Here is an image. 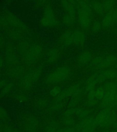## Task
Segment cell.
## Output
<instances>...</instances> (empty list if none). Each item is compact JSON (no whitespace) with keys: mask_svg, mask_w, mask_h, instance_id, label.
<instances>
[{"mask_svg":"<svg viewBox=\"0 0 117 132\" xmlns=\"http://www.w3.org/2000/svg\"><path fill=\"white\" fill-rule=\"evenodd\" d=\"M97 127L101 128H109L113 127L117 120V113L114 110L101 109L95 116Z\"/></svg>","mask_w":117,"mask_h":132,"instance_id":"cell-1","label":"cell"},{"mask_svg":"<svg viewBox=\"0 0 117 132\" xmlns=\"http://www.w3.org/2000/svg\"><path fill=\"white\" fill-rule=\"evenodd\" d=\"M70 74L69 68L66 67H61L48 74L45 78V81L50 84L62 82L68 79Z\"/></svg>","mask_w":117,"mask_h":132,"instance_id":"cell-2","label":"cell"},{"mask_svg":"<svg viewBox=\"0 0 117 132\" xmlns=\"http://www.w3.org/2000/svg\"><path fill=\"white\" fill-rule=\"evenodd\" d=\"M97 127L95 116L92 115L80 120L74 126L77 132H94Z\"/></svg>","mask_w":117,"mask_h":132,"instance_id":"cell-3","label":"cell"},{"mask_svg":"<svg viewBox=\"0 0 117 132\" xmlns=\"http://www.w3.org/2000/svg\"><path fill=\"white\" fill-rule=\"evenodd\" d=\"M40 24L43 27L49 28L55 27L57 24V20L53 9L50 5L45 7L40 20Z\"/></svg>","mask_w":117,"mask_h":132,"instance_id":"cell-4","label":"cell"},{"mask_svg":"<svg viewBox=\"0 0 117 132\" xmlns=\"http://www.w3.org/2000/svg\"><path fill=\"white\" fill-rule=\"evenodd\" d=\"M41 71L36 69L31 71L25 76L21 81V86L25 89H31L34 82H36L41 76Z\"/></svg>","mask_w":117,"mask_h":132,"instance_id":"cell-5","label":"cell"},{"mask_svg":"<svg viewBox=\"0 0 117 132\" xmlns=\"http://www.w3.org/2000/svg\"><path fill=\"white\" fill-rule=\"evenodd\" d=\"M82 89L79 84L73 85L61 91L59 95L60 98L64 101L67 97L72 98L80 97L82 94Z\"/></svg>","mask_w":117,"mask_h":132,"instance_id":"cell-6","label":"cell"},{"mask_svg":"<svg viewBox=\"0 0 117 132\" xmlns=\"http://www.w3.org/2000/svg\"><path fill=\"white\" fill-rule=\"evenodd\" d=\"M42 52V48L39 45H33L28 51L25 60L27 62H32L37 60L41 55Z\"/></svg>","mask_w":117,"mask_h":132,"instance_id":"cell-7","label":"cell"},{"mask_svg":"<svg viewBox=\"0 0 117 132\" xmlns=\"http://www.w3.org/2000/svg\"><path fill=\"white\" fill-rule=\"evenodd\" d=\"M117 23V10L113 9L107 13L102 22V27L107 28Z\"/></svg>","mask_w":117,"mask_h":132,"instance_id":"cell-8","label":"cell"},{"mask_svg":"<svg viewBox=\"0 0 117 132\" xmlns=\"http://www.w3.org/2000/svg\"><path fill=\"white\" fill-rule=\"evenodd\" d=\"M78 17L79 23L82 29H87L90 27L92 23V16L78 9Z\"/></svg>","mask_w":117,"mask_h":132,"instance_id":"cell-9","label":"cell"},{"mask_svg":"<svg viewBox=\"0 0 117 132\" xmlns=\"http://www.w3.org/2000/svg\"><path fill=\"white\" fill-rule=\"evenodd\" d=\"M76 2L75 1H61L62 6L66 12V14L69 15L74 20L76 19V10L74 7V5H76Z\"/></svg>","mask_w":117,"mask_h":132,"instance_id":"cell-10","label":"cell"},{"mask_svg":"<svg viewBox=\"0 0 117 132\" xmlns=\"http://www.w3.org/2000/svg\"><path fill=\"white\" fill-rule=\"evenodd\" d=\"M117 58L115 55H111L104 58V60L97 69L104 70L110 68L117 63Z\"/></svg>","mask_w":117,"mask_h":132,"instance_id":"cell-11","label":"cell"},{"mask_svg":"<svg viewBox=\"0 0 117 132\" xmlns=\"http://www.w3.org/2000/svg\"><path fill=\"white\" fill-rule=\"evenodd\" d=\"M86 36L83 32L80 30L75 31L72 34L73 43L76 45L83 46L84 45Z\"/></svg>","mask_w":117,"mask_h":132,"instance_id":"cell-12","label":"cell"},{"mask_svg":"<svg viewBox=\"0 0 117 132\" xmlns=\"http://www.w3.org/2000/svg\"><path fill=\"white\" fill-rule=\"evenodd\" d=\"M76 5L78 9L83 11L92 16L93 10L88 2L86 1H79L76 2Z\"/></svg>","mask_w":117,"mask_h":132,"instance_id":"cell-13","label":"cell"},{"mask_svg":"<svg viewBox=\"0 0 117 132\" xmlns=\"http://www.w3.org/2000/svg\"><path fill=\"white\" fill-rule=\"evenodd\" d=\"M97 76V73L93 74L86 80L85 89L87 93L90 91L95 89V87L97 84L96 80Z\"/></svg>","mask_w":117,"mask_h":132,"instance_id":"cell-14","label":"cell"},{"mask_svg":"<svg viewBox=\"0 0 117 132\" xmlns=\"http://www.w3.org/2000/svg\"><path fill=\"white\" fill-rule=\"evenodd\" d=\"M93 110L91 109H85L83 108H75V114L78 117V118H80V119L86 118L91 115L93 113Z\"/></svg>","mask_w":117,"mask_h":132,"instance_id":"cell-15","label":"cell"},{"mask_svg":"<svg viewBox=\"0 0 117 132\" xmlns=\"http://www.w3.org/2000/svg\"><path fill=\"white\" fill-rule=\"evenodd\" d=\"M62 43L66 46H69L73 43L72 34L69 31H65L61 35Z\"/></svg>","mask_w":117,"mask_h":132,"instance_id":"cell-16","label":"cell"},{"mask_svg":"<svg viewBox=\"0 0 117 132\" xmlns=\"http://www.w3.org/2000/svg\"><path fill=\"white\" fill-rule=\"evenodd\" d=\"M92 54L88 51H86L80 54L78 56V62L80 64H86L92 59Z\"/></svg>","mask_w":117,"mask_h":132,"instance_id":"cell-17","label":"cell"},{"mask_svg":"<svg viewBox=\"0 0 117 132\" xmlns=\"http://www.w3.org/2000/svg\"><path fill=\"white\" fill-rule=\"evenodd\" d=\"M100 73L103 74L107 79H115L117 76V72L112 69L102 70Z\"/></svg>","mask_w":117,"mask_h":132,"instance_id":"cell-18","label":"cell"},{"mask_svg":"<svg viewBox=\"0 0 117 132\" xmlns=\"http://www.w3.org/2000/svg\"><path fill=\"white\" fill-rule=\"evenodd\" d=\"M59 57V53L57 50L56 49L50 50L48 52V62L53 63L56 62Z\"/></svg>","mask_w":117,"mask_h":132,"instance_id":"cell-19","label":"cell"},{"mask_svg":"<svg viewBox=\"0 0 117 132\" xmlns=\"http://www.w3.org/2000/svg\"><path fill=\"white\" fill-rule=\"evenodd\" d=\"M91 6L92 9L98 14H102L103 13V12H104L102 3L97 1H94L91 2Z\"/></svg>","mask_w":117,"mask_h":132,"instance_id":"cell-20","label":"cell"},{"mask_svg":"<svg viewBox=\"0 0 117 132\" xmlns=\"http://www.w3.org/2000/svg\"><path fill=\"white\" fill-rule=\"evenodd\" d=\"M62 122L66 127H73L76 125V121L72 117H64Z\"/></svg>","mask_w":117,"mask_h":132,"instance_id":"cell-21","label":"cell"},{"mask_svg":"<svg viewBox=\"0 0 117 132\" xmlns=\"http://www.w3.org/2000/svg\"><path fill=\"white\" fill-rule=\"evenodd\" d=\"M102 4L104 12L107 13L110 11L113 10L114 2L113 1H105L102 3Z\"/></svg>","mask_w":117,"mask_h":132,"instance_id":"cell-22","label":"cell"},{"mask_svg":"<svg viewBox=\"0 0 117 132\" xmlns=\"http://www.w3.org/2000/svg\"><path fill=\"white\" fill-rule=\"evenodd\" d=\"M105 92H107L109 91L114 90L117 89V85L115 81H110L106 82L103 86Z\"/></svg>","mask_w":117,"mask_h":132,"instance_id":"cell-23","label":"cell"},{"mask_svg":"<svg viewBox=\"0 0 117 132\" xmlns=\"http://www.w3.org/2000/svg\"><path fill=\"white\" fill-rule=\"evenodd\" d=\"M105 92L103 86L99 87L96 89V98L98 101H102L105 96Z\"/></svg>","mask_w":117,"mask_h":132,"instance_id":"cell-24","label":"cell"},{"mask_svg":"<svg viewBox=\"0 0 117 132\" xmlns=\"http://www.w3.org/2000/svg\"><path fill=\"white\" fill-rule=\"evenodd\" d=\"M61 88L59 86H56L53 87L49 91V94L53 98L57 97L61 92Z\"/></svg>","mask_w":117,"mask_h":132,"instance_id":"cell-25","label":"cell"},{"mask_svg":"<svg viewBox=\"0 0 117 132\" xmlns=\"http://www.w3.org/2000/svg\"><path fill=\"white\" fill-rule=\"evenodd\" d=\"M99 101L96 98L94 99H88L86 100L85 102V105L88 108L95 107L99 104Z\"/></svg>","mask_w":117,"mask_h":132,"instance_id":"cell-26","label":"cell"},{"mask_svg":"<svg viewBox=\"0 0 117 132\" xmlns=\"http://www.w3.org/2000/svg\"><path fill=\"white\" fill-rule=\"evenodd\" d=\"M104 58L103 56H97L94 58L92 61L91 65L95 68H97L102 63Z\"/></svg>","mask_w":117,"mask_h":132,"instance_id":"cell-27","label":"cell"},{"mask_svg":"<svg viewBox=\"0 0 117 132\" xmlns=\"http://www.w3.org/2000/svg\"><path fill=\"white\" fill-rule=\"evenodd\" d=\"M81 98L80 97L72 98L68 103L67 105L68 108H75L76 105L80 102Z\"/></svg>","mask_w":117,"mask_h":132,"instance_id":"cell-28","label":"cell"},{"mask_svg":"<svg viewBox=\"0 0 117 132\" xmlns=\"http://www.w3.org/2000/svg\"><path fill=\"white\" fill-rule=\"evenodd\" d=\"M102 28V23L98 21H95L93 24L92 29L93 32L96 33L101 30Z\"/></svg>","mask_w":117,"mask_h":132,"instance_id":"cell-29","label":"cell"},{"mask_svg":"<svg viewBox=\"0 0 117 132\" xmlns=\"http://www.w3.org/2000/svg\"><path fill=\"white\" fill-rule=\"evenodd\" d=\"M65 105L63 102H56L55 104L52 105L51 109L54 111H58L61 110L64 107Z\"/></svg>","mask_w":117,"mask_h":132,"instance_id":"cell-30","label":"cell"},{"mask_svg":"<svg viewBox=\"0 0 117 132\" xmlns=\"http://www.w3.org/2000/svg\"><path fill=\"white\" fill-rule=\"evenodd\" d=\"M13 85L12 82L6 84V85L2 89V93L4 94H8L12 90V89H13Z\"/></svg>","mask_w":117,"mask_h":132,"instance_id":"cell-31","label":"cell"},{"mask_svg":"<svg viewBox=\"0 0 117 132\" xmlns=\"http://www.w3.org/2000/svg\"><path fill=\"white\" fill-rule=\"evenodd\" d=\"M75 20L67 14L65 15L63 18V22L66 25H70L74 23Z\"/></svg>","mask_w":117,"mask_h":132,"instance_id":"cell-32","label":"cell"},{"mask_svg":"<svg viewBox=\"0 0 117 132\" xmlns=\"http://www.w3.org/2000/svg\"><path fill=\"white\" fill-rule=\"evenodd\" d=\"M8 116V111L4 107L0 106V119H5Z\"/></svg>","mask_w":117,"mask_h":132,"instance_id":"cell-33","label":"cell"},{"mask_svg":"<svg viewBox=\"0 0 117 132\" xmlns=\"http://www.w3.org/2000/svg\"><path fill=\"white\" fill-rule=\"evenodd\" d=\"M75 114V108H68V109L64 111L63 113L64 117H72Z\"/></svg>","mask_w":117,"mask_h":132,"instance_id":"cell-34","label":"cell"},{"mask_svg":"<svg viewBox=\"0 0 117 132\" xmlns=\"http://www.w3.org/2000/svg\"><path fill=\"white\" fill-rule=\"evenodd\" d=\"M56 132H77L74 127H66L57 129Z\"/></svg>","mask_w":117,"mask_h":132,"instance_id":"cell-35","label":"cell"},{"mask_svg":"<svg viewBox=\"0 0 117 132\" xmlns=\"http://www.w3.org/2000/svg\"><path fill=\"white\" fill-rule=\"evenodd\" d=\"M107 80L105 77L103 75V74L101 73L97 74V77H96V80L97 84H103V82H104L105 81Z\"/></svg>","mask_w":117,"mask_h":132,"instance_id":"cell-36","label":"cell"},{"mask_svg":"<svg viewBox=\"0 0 117 132\" xmlns=\"http://www.w3.org/2000/svg\"><path fill=\"white\" fill-rule=\"evenodd\" d=\"M88 99H94L96 98V89H93L87 92Z\"/></svg>","mask_w":117,"mask_h":132,"instance_id":"cell-37","label":"cell"},{"mask_svg":"<svg viewBox=\"0 0 117 132\" xmlns=\"http://www.w3.org/2000/svg\"><path fill=\"white\" fill-rule=\"evenodd\" d=\"M17 100L19 102H23L27 101V97L25 95H19V96L17 97Z\"/></svg>","mask_w":117,"mask_h":132,"instance_id":"cell-38","label":"cell"},{"mask_svg":"<svg viewBox=\"0 0 117 132\" xmlns=\"http://www.w3.org/2000/svg\"><path fill=\"white\" fill-rule=\"evenodd\" d=\"M47 104V103L46 101L43 99L40 100L38 102V105L39 106V107H41V108H44L46 107Z\"/></svg>","mask_w":117,"mask_h":132,"instance_id":"cell-39","label":"cell"},{"mask_svg":"<svg viewBox=\"0 0 117 132\" xmlns=\"http://www.w3.org/2000/svg\"><path fill=\"white\" fill-rule=\"evenodd\" d=\"M6 84V82L5 81L3 80H0V89H3Z\"/></svg>","mask_w":117,"mask_h":132,"instance_id":"cell-40","label":"cell"},{"mask_svg":"<svg viewBox=\"0 0 117 132\" xmlns=\"http://www.w3.org/2000/svg\"><path fill=\"white\" fill-rule=\"evenodd\" d=\"M101 132H114L113 130L109 129V128H104L102 130Z\"/></svg>","mask_w":117,"mask_h":132,"instance_id":"cell-41","label":"cell"},{"mask_svg":"<svg viewBox=\"0 0 117 132\" xmlns=\"http://www.w3.org/2000/svg\"><path fill=\"white\" fill-rule=\"evenodd\" d=\"M3 64V61L2 59V58H0V68L2 67Z\"/></svg>","mask_w":117,"mask_h":132,"instance_id":"cell-42","label":"cell"},{"mask_svg":"<svg viewBox=\"0 0 117 132\" xmlns=\"http://www.w3.org/2000/svg\"><path fill=\"white\" fill-rule=\"evenodd\" d=\"M113 128L115 129V128H117V120L115 122V123L113 124Z\"/></svg>","mask_w":117,"mask_h":132,"instance_id":"cell-43","label":"cell"},{"mask_svg":"<svg viewBox=\"0 0 117 132\" xmlns=\"http://www.w3.org/2000/svg\"><path fill=\"white\" fill-rule=\"evenodd\" d=\"M115 82H116V84H117V76L116 77V78H115Z\"/></svg>","mask_w":117,"mask_h":132,"instance_id":"cell-44","label":"cell"},{"mask_svg":"<svg viewBox=\"0 0 117 132\" xmlns=\"http://www.w3.org/2000/svg\"><path fill=\"white\" fill-rule=\"evenodd\" d=\"M113 131L114 132H117V128L114 129H113Z\"/></svg>","mask_w":117,"mask_h":132,"instance_id":"cell-45","label":"cell"},{"mask_svg":"<svg viewBox=\"0 0 117 132\" xmlns=\"http://www.w3.org/2000/svg\"><path fill=\"white\" fill-rule=\"evenodd\" d=\"M116 68H117V63L116 64Z\"/></svg>","mask_w":117,"mask_h":132,"instance_id":"cell-46","label":"cell"}]
</instances>
